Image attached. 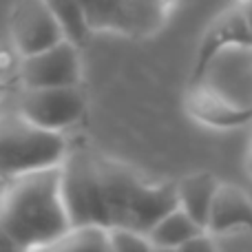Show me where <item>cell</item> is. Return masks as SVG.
<instances>
[{"instance_id":"6da1fadb","label":"cell","mask_w":252,"mask_h":252,"mask_svg":"<svg viewBox=\"0 0 252 252\" xmlns=\"http://www.w3.org/2000/svg\"><path fill=\"white\" fill-rule=\"evenodd\" d=\"M62 197L71 226L97 223L146 232L177 208V182H151L133 166L95 148H78L62 159Z\"/></svg>"},{"instance_id":"7a4b0ae2","label":"cell","mask_w":252,"mask_h":252,"mask_svg":"<svg viewBox=\"0 0 252 252\" xmlns=\"http://www.w3.org/2000/svg\"><path fill=\"white\" fill-rule=\"evenodd\" d=\"M0 228L18 250L51 248L69 230L60 164L11 177L0 197Z\"/></svg>"},{"instance_id":"3957f363","label":"cell","mask_w":252,"mask_h":252,"mask_svg":"<svg viewBox=\"0 0 252 252\" xmlns=\"http://www.w3.org/2000/svg\"><path fill=\"white\" fill-rule=\"evenodd\" d=\"M66 139L60 130H49L18 113L0 118V177H16L31 170L62 164Z\"/></svg>"},{"instance_id":"277c9868","label":"cell","mask_w":252,"mask_h":252,"mask_svg":"<svg viewBox=\"0 0 252 252\" xmlns=\"http://www.w3.org/2000/svg\"><path fill=\"white\" fill-rule=\"evenodd\" d=\"M201 82L215 93L226 97L235 106L252 109V51L250 47H226L217 51L204 66L199 78L190 84Z\"/></svg>"},{"instance_id":"5b68a950","label":"cell","mask_w":252,"mask_h":252,"mask_svg":"<svg viewBox=\"0 0 252 252\" xmlns=\"http://www.w3.org/2000/svg\"><path fill=\"white\" fill-rule=\"evenodd\" d=\"M87 109L80 84L75 87H40L25 89L20 113L35 126L49 130H64L82 118Z\"/></svg>"},{"instance_id":"8992f818","label":"cell","mask_w":252,"mask_h":252,"mask_svg":"<svg viewBox=\"0 0 252 252\" xmlns=\"http://www.w3.org/2000/svg\"><path fill=\"white\" fill-rule=\"evenodd\" d=\"M20 78L25 89L75 87L82 80L80 47L71 40H60L49 49L22 58Z\"/></svg>"},{"instance_id":"52a82bcc","label":"cell","mask_w":252,"mask_h":252,"mask_svg":"<svg viewBox=\"0 0 252 252\" xmlns=\"http://www.w3.org/2000/svg\"><path fill=\"white\" fill-rule=\"evenodd\" d=\"M11 38L22 58L64 40V29L44 0H20L11 16Z\"/></svg>"},{"instance_id":"ba28073f","label":"cell","mask_w":252,"mask_h":252,"mask_svg":"<svg viewBox=\"0 0 252 252\" xmlns=\"http://www.w3.org/2000/svg\"><path fill=\"white\" fill-rule=\"evenodd\" d=\"M186 111L192 120L210 128H237L252 122V109H241L201 82L188 84Z\"/></svg>"},{"instance_id":"9c48e42d","label":"cell","mask_w":252,"mask_h":252,"mask_svg":"<svg viewBox=\"0 0 252 252\" xmlns=\"http://www.w3.org/2000/svg\"><path fill=\"white\" fill-rule=\"evenodd\" d=\"M235 44H239V47H252L250 31H248V25H246L244 16H241L239 4H230L228 9H223L208 25L204 38H201L199 49H197L190 80L199 78V73L204 71V66L208 64V60L215 53L226 47H235Z\"/></svg>"},{"instance_id":"30bf717a","label":"cell","mask_w":252,"mask_h":252,"mask_svg":"<svg viewBox=\"0 0 252 252\" xmlns=\"http://www.w3.org/2000/svg\"><path fill=\"white\" fill-rule=\"evenodd\" d=\"M239 228L252 230V199L244 188L219 182L213 197V206H210L206 232L219 235V232L239 230Z\"/></svg>"},{"instance_id":"8fae6325","label":"cell","mask_w":252,"mask_h":252,"mask_svg":"<svg viewBox=\"0 0 252 252\" xmlns=\"http://www.w3.org/2000/svg\"><path fill=\"white\" fill-rule=\"evenodd\" d=\"M219 179L210 173H190L177 179V206L206 230Z\"/></svg>"},{"instance_id":"7c38bea8","label":"cell","mask_w":252,"mask_h":252,"mask_svg":"<svg viewBox=\"0 0 252 252\" xmlns=\"http://www.w3.org/2000/svg\"><path fill=\"white\" fill-rule=\"evenodd\" d=\"M175 9V0H128L124 35L146 40L159 33Z\"/></svg>"},{"instance_id":"4fadbf2b","label":"cell","mask_w":252,"mask_h":252,"mask_svg":"<svg viewBox=\"0 0 252 252\" xmlns=\"http://www.w3.org/2000/svg\"><path fill=\"white\" fill-rule=\"evenodd\" d=\"M199 232H204V228L177 206L157 219L146 230V237L153 250H179L188 239H192Z\"/></svg>"},{"instance_id":"5bb4252c","label":"cell","mask_w":252,"mask_h":252,"mask_svg":"<svg viewBox=\"0 0 252 252\" xmlns=\"http://www.w3.org/2000/svg\"><path fill=\"white\" fill-rule=\"evenodd\" d=\"M91 33H120L126 29L128 0H78Z\"/></svg>"},{"instance_id":"9a60e30c","label":"cell","mask_w":252,"mask_h":252,"mask_svg":"<svg viewBox=\"0 0 252 252\" xmlns=\"http://www.w3.org/2000/svg\"><path fill=\"white\" fill-rule=\"evenodd\" d=\"M51 248H56V250H111L109 228L97 226V223L71 226Z\"/></svg>"},{"instance_id":"2e32d148","label":"cell","mask_w":252,"mask_h":252,"mask_svg":"<svg viewBox=\"0 0 252 252\" xmlns=\"http://www.w3.org/2000/svg\"><path fill=\"white\" fill-rule=\"evenodd\" d=\"M44 4L51 9L53 16L62 25L66 40L82 47L91 35V29L87 27V20H84L82 7H80L78 0H44Z\"/></svg>"},{"instance_id":"e0dca14e","label":"cell","mask_w":252,"mask_h":252,"mask_svg":"<svg viewBox=\"0 0 252 252\" xmlns=\"http://www.w3.org/2000/svg\"><path fill=\"white\" fill-rule=\"evenodd\" d=\"M109 246L113 252L153 250L146 232L133 230V228H109Z\"/></svg>"},{"instance_id":"ac0fdd59","label":"cell","mask_w":252,"mask_h":252,"mask_svg":"<svg viewBox=\"0 0 252 252\" xmlns=\"http://www.w3.org/2000/svg\"><path fill=\"white\" fill-rule=\"evenodd\" d=\"M239 9H241V16H244L246 25H248L250 40H252V0H241V2H239Z\"/></svg>"},{"instance_id":"d6986e66","label":"cell","mask_w":252,"mask_h":252,"mask_svg":"<svg viewBox=\"0 0 252 252\" xmlns=\"http://www.w3.org/2000/svg\"><path fill=\"white\" fill-rule=\"evenodd\" d=\"M248 173L252 175V146H250V153H248Z\"/></svg>"},{"instance_id":"ffe728a7","label":"cell","mask_w":252,"mask_h":252,"mask_svg":"<svg viewBox=\"0 0 252 252\" xmlns=\"http://www.w3.org/2000/svg\"><path fill=\"white\" fill-rule=\"evenodd\" d=\"M250 51H252V47H250Z\"/></svg>"}]
</instances>
